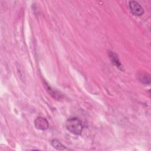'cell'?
<instances>
[{
  "label": "cell",
  "mask_w": 151,
  "mask_h": 151,
  "mask_svg": "<svg viewBox=\"0 0 151 151\" xmlns=\"http://www.w3.org/2000/svg\"><path fill=\"white\" fill-rule=\"evenodd\" d=\"M67 129L74 135H81L83 130V126L81 120L77 117H71L65 122Z\"/></svg>",
  "instance_id": "cell-1"
},
{
  "label": "cell",
  "mask_w": 151,
  "mask_h": 151,
  "mask_svg": "<svg viewBox=\"0 0 151 151\" xmlns=\"http://www.w3.org/2000/svg\"><path fill=\"white\" fill-rule=\"evenodd\" d=\"M129 8L131 12L135 16H142L145 12L143 7L140 5L139 2L135 1H132L129 2Z\"/></svg>",
  "instance_id": "cell-2"
},
{
  "label": "cell",
  "mask_w": 151,
  "mask_h": 151,
  "mask_svg": "<svg viewBox=\"0 0 151 151\" xmlns=\"http://www.w3.org/2000/svg\"><path fill=\"white\" fill-rule=\"evenodd\" d=\"M34 125L37 129L41 130H47L49 127L48 120L45 118L42 117H38L35 119L34 121Z\"/></svg>",
  "instance_id": "cell-3"
},
{
  "label": "cell",
  "mask_w": 151,
  "mask_h": 151,
  "mask_svg": "<svg viewBox=\"0 0 151 151\" xmlns=\"http://www.w3.org/2000/svg\"><path fill=\"white\" fill-rule=\"evenodd\" d=\"M44 84L45 87L46 88L47 91H48V93L50 94V95L51 97H52L53 98L57 99V100L62 99L63 98V95L61 93H60L59 91H58L57 90H54L52 88H51L50 86H49L48 84L45 81L44 82Z\"/></svg>",
  "instance_id": "cell-4"
},
{
  "label": "cell",
  "mask_w": 151,
  "mask_h": 151,
  "mask_svg": "<svg viewBox=\"0 0 151 151\" xmlns=\"http://www.w3.org/2000/svg\"><path fill=\"white\" fill-rule=\"evenodd\" d=\"M109 57H110V58L111 62L113 63V64H114L119 69L122 70H123V66H122L121 63L120 62L119 58L118 55H117V54L114 52H109Z\"/></svg>",
  "instance_id": "cell-5"
},
{
  "label": "cell",
  "mask_w": 151,
  "mask_h": 151,
  "mask_svg": "<svg viewBox=\"0 0 151 151\" xmlns=\"http://www.w3.org/2000/svg\"><path fill=\"white\" fill-rule=\"evenodd\" d=\"M139 81L144 84H150V76L147 73H140L138 75Z\"/></svg>",
  "instance_id": "cell-6"
},
{
  "label": "cell",
  "mask_w": 151,
  "mask_h": 151,
  "mask_svg": "<svg viewBox=\"0 0 151 151\" xmlns=\"http://www.w3.org/2000/svg\"><path fill=\"white\" fill-rule=\"evenodd\" d=\"M51 145L52 146L57 150H63L68 149L64 145H63L61 143H60L58 140L57 139H53L51 141Z\"/></svg>",
  "instance_id": "cell-7"
}]
</instances>
